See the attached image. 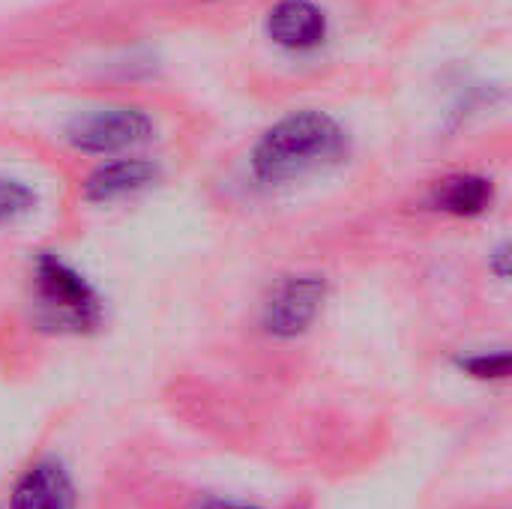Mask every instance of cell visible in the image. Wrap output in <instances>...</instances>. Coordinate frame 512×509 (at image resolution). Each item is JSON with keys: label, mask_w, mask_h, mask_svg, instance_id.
I'll use <instances>...</instances> for the list:
<instances>
[{"label": "cell", "mask_w": 512, "mask_h": 509, "mask_svg": "<svg viewBox=\"0 0 512 509\" xmlns=\"http://www.w3.org/2000/svg\"><path fill=\"white\" fill-rule=\"evenodd\" d=\"M348 153V132L324 111H294L273 123L252 150V174L261 183H291L336 165Z\"/></svg>", "instance_id": "1"}, {"label": "cell", "mask_w": 512, "mask_h": 509, "mask_svg": "<svg viewBox=\"0 0 512 509\" xmlns=\"http://www.w3.org/2000/svg\"><path fill=\"white\" fill-rule=\"evenodd\" d=\"M39 321L51 330L87 333L99 324L102 306L90 282L54 255H42L33 270Z\"/></svg>", "instance_id": "2"}, {"label": "cell", "mask_w": 512, "mask_h": 509, "mask_svg": "<svg viewBox=\"0 0 512 509\" xmlns=\"http://www.w3.org/2000/svg\"><path fill=\"white\" fill-rule=\"evenodd\" d=\"M150 138H153L150 114L132 105H114V108H96L78 114L66 129V141L87 156H114Z\"/></svg>", "instance_id": "3"}, {"label": "cell", "mask_w": 512, "mask_h": 509, "mask_svg": "<svg viewBox=\"0 0 512 509\" xmlns=\"http://www.w3.org/2000/svg\"><path fill=\"white\" fill-rule=\"evenodd\" d=\"M321 303H324L321 276H288L270 291L261 324L273 339H297L315 324Z\"/></svg>", "instance_id": "4"}, {"label": "cell", "mask_w": 512, "mask_h": 509, "mask_svg": "<svg viewBox=\"0 0 512 509\" xmlns=\"http://www.w3.org/2000/svg\"><path fill=\"white\" fill-rule=\"evenodd\" d=\"M267 36L285 51H315L327 39V12L312 0H279L267 15Z\"/></svg>", "instance_id": "5"}, {"label": "cell", "mask_w": 512, "mask_h": 509, "mask_svg": "<svg viewBox=\"0 0 512 509\" xmlns=\"http://www.w3.org/2000/svg\"><path fill=\"white\" fill-rule=\"evenodd\" d=\"M12 509H75L69 471L54 459L30 465L12 489Z\"/></svg>", "instance_id": "6"}, {"label": "cell", "mask_w": 512, "mask_h": 509, "mask_svg": "<svg viewBox=\"0 0 512 509\" xmlns=\"http://www.w3.org/2000/svg\"><path fill=\"white\" fill-rule=\"evenodd\" d=\"M156 177L159 168L147 159H114L90 171V177L84 180V195L90 201L105 204L147 189L150 183H156Z\"/></svg>", "instance_id": "7"}, {"label": "cell", "mask_w": 512, "mask_h": 509, "mask_svg": "<svg viewBox=\"0 0 512 509\" xmlns=\"http://www.w3.org/2000/svg\"><path fill=\"white\" fill-rule=\"evenodd\" d=\"M435 204L453 216H480L492 204V183L477 174H459L438 186Z\"/></svg>", "instance_id": "8"}, {"label": "cell", "mask_w": 512, "mask_h": 509, "mask_svg": "<svg viewBox=\"0 0 512 509\" xmlns=\"http://www.w3.org/2000/svg\"><path fill=\"white\" fill-rule=\"evenodd\" d=\"M33 207H36V195L24 183L0 177V225H12L24 219Z\"/></svg>", "instance_id": "9"}, {"label": "cell", "mask_w": 512, "mask_h": 509, "mask_svg": "<svg viewBox=\"0 0 512 509\" xmlns=\"http://www.w3.org/2000/svg\"><path fill=\"white\" fill-rule=\"evenodd\" d=\"M462 372H468L477 381H504L510 375V354L507 351H489V354H471L459 360Z\"/></svg>", "instance_id": "10"}, {"label": "cell", "mask_w": 512, "mask_h": 509, "mask_svg": "<svg viewBox=\"0 0 512 509\" xmlns=\"http://www.w3.org/2000/svg\"><path fill=\"white\" fill-rule=\"evenodd\" d=\"M195 509H261L255 504H243V501H228V498H207Z\"/></svg>", "instance_id": "11"}]
</instances>
